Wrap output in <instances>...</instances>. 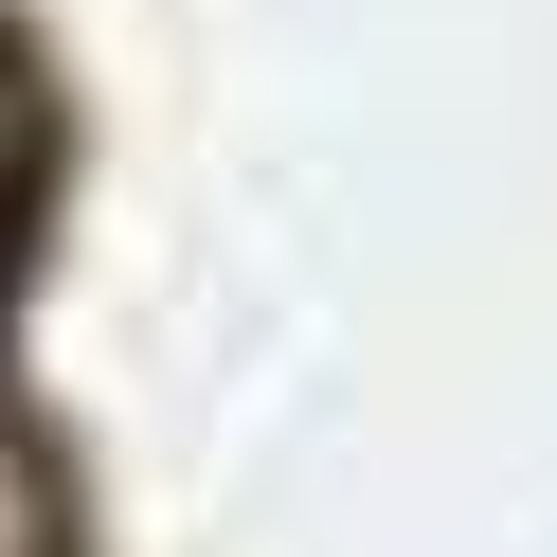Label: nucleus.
Instances as JSON below:
<instances>
[{"label":"nucleus","instance_id":"nucleus-1","mask_svg":"<svg viewBox=\"0 0 557 557\" xmlns=\"http://www.w3.org/2000/svg\"><path fill=\"white\" fill-rule=\"evenodd\" d=\"M0 270H18V216H0Z\"/></svg>","mask_w":557,"mask_h":557}]
</instances>
